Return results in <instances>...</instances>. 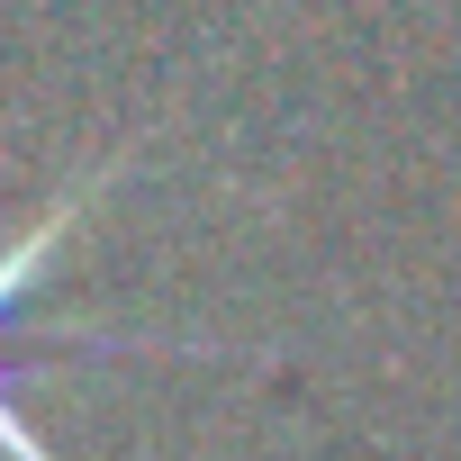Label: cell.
<instances>
[{
    "instance_id": "cell-1",
    "label": "cell",
    "mask_w": 461,
    "mask_h": 461,
    "mask_svg": "<svg viewBox=\"0 0 461 461\" xmlns=\"http://www.w3.org/2000/svg\"><path fill=\"white\" fill-rule=\"evenodd\" d=\"M136 154H109V163H91L82 181H64L55 199H46V217H28L10 245H0V335H10L19 317H28V290H37V272L73 245V226H82V208L100 199V190H118V172H127Z\"/></svg>"
}]
</instances>
